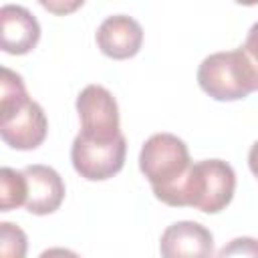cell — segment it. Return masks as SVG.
Wrapping results in <instances>:
<instances>
[{
  "instance_id": "obj_1",
  "label": "cell",
  "mask_w": 258,
  "mask_h": 258,
  "mask_svg": "<svg viewBox=\"0 0 258 258\" xmlns=\"http://www.w3.org/2000/svg\"><path fill=\"white\" fill-rule=\"evenodd\" d=\"M48 121L42 107L26 93L18 73L2 67L0 77V137L18 151H30L44 143Z\"/></svg>"
},
{
  "instance_id": "obj_2",
  "label": "cell",
  "mask_w": 258,
  "mask_h": 258,
  "mask_svg": "<svg viewBox=\"0 0 258 258\" xmlns=\"http://www.w3.org/2000/svg\"><path fill=\"white\" fill-rule=\"evenodd\" d=\"M236 173L222 159H202L189 165L183 179L161 200L173 208H196L204 214L222 212L234 198Z\"/></svg>"
},
{
  "instance_id": "obj_3",
  "label": "cell",
  "mask_w": 258,
  "mask_h": 258,
  "mask_svg": "<svg viewBox=\"0 0 258 258\" xmlns=\"http://www.w3.org/2000/svg\"><path fill=\"white\" fill-rule=\"evenodd\" d=\"M198 85L216 101H240L258 91L256 75L242 48L206 56L198 67Z\"/></svg>"
},
{
  "instance_id": "obj_4",
  "label": "cell",
  "mask_w": 258,
  "mask_h": 258,
  "mask_svg": "<svg viewBox=\"0 0 258 258\" xmlns=\"http://www.w3.org/2000/svg\"><path fill=\"white\" fill-rule=\"evenodd\" d=\"M189 165L187 145L173 133L151 135L139 151V169L159 202L183 179Z\"/></svg>"
},
{
  "instance_id": "obj_5",
  "label": "cell",
  "mask_w": 258,
  "mask_h": 258,
  "mask_svg": "<svg viewBox=\"0 0 258 258\" xmlns=\"http://www.w3.org/2000/svg\"><path fill=\"white\" fill-rule=\"evenodd\" d=\"M127 141L121 133L115 139H87L81 133L71 145V161L75 171L87 181H105L117 175L125 165Z\"/></svg>"
},
{
  "instance_id": "obj_6",
  "label": "cell",
  "mask_w": 258,
  "mask_h": 258,
  "mask_svg": "<svg viewBox=\"0 0 258 258\" xmlns=\"http://www.w3.org/2000/svg\"><path fill=\"white\" fill-rule=\"evenodd\" d=\"M81 135L87 139H115L121 135L119 107L113 93L101 85H87L77 97Z\"/></svg>"
},
{
  "instance_id": "obj_7",
  "label": "cell",
  "mask_w": 258,
  "mask_h": 258,
  "mask_svg": "<svg viewBox=\"0 0 258 258\" xmlns=\"http://www.w3.org/2000/svg\"><path fill=\"white\" fill-rule=\"evenodd\" d=\"M95 38L99 50L105 56L113 60H127L141 50L143 28L135 18L127 14H115L101 22Z\"/></svg>"
},
{
  "instance_id": "obj_8",
  "label": "cell",
  "mask_w": 258,
  "mask_h": 258,
  "mask_svg": "<svg viewBox=\"0 0 258 258\" xmlns=\"http://www.w3.org/2000/svg\"><path fill=\"white\" fill-rule=\"evenodd\" d=\"M40 40V24L30 10L18 4L0 8V46L6 54H28Z\"/></svg>"
},
{
  "instance_id": "obj_9",
  "label": "cell",
  "mask_w": 258,
  "mask_h": 258,
  "mask_svg": "<svg viewBox=\"0 0 258 258\" xmlns=\"http://www.w3.org/2000/svg\"><path fill=\"white\" fill-rule=\"evenodd\" d=\"M26 212L34 216H46L60 208L64 200V181L56 169L42 163L26 165Z\"/></svg>"
},
{
  "instance_id": "obj_10",
  "label": "cell",
  "mask_w": 258,
  "mask_h": 258,
  "mask_svg": "<svg viewBox=\"0 0 258 258\" xmlns=\"http://www.w3.org/2000/svg\"><path fill=\"white\" fill-rule=\"evenodd\" d=\"M159 252L165 258L181 256H212L214 254V236L200 222L181 220L167 226L159 238Z\"/></svg>"
},
{
  "instance_id": "obj_11",
  "label": "cell",
  "mask_w": 258,
  "mask_h": 258,
  "mask_svg": "<svg viewBox=\"0 0 258 258\" xmlns=\"http://www.w3.org/2000/svg\"><path fill=\"white\" fill-rule=\"evenodd\" d=\"M26 204V175L12 167L0 169V212H10Z\"/></svg>"
},
{
  "instance_id": "obj_12",
  "label": "cell",
  "mask_w": 258,
  "mask_h": 258,
  "mask_svg": "<svg viewBox=\"0 0 258 258\" xmlns=\"http://www.w3.org/2000/svg\"><path fill=\"white\" fill-rule=\"evenodd\" d=\"M0 254L6 258L26 256V234L12 222L0 224Z\"/></svg>"
},
{
  "instance_id": "obj_13",
  "label": "cell",
  "mask_w": 258,
  "mask_h": 258,
  "mask_svg": "<svg viewBox=\"0 0 258 258\" xmlns=\"http://www.w3.org/2000/svg\"><path fill=\"white\" fill-rule=\"evenodd\" d=\"M220 256H258V240L254 238H234L228 246H224L220 252Z\"/></svg>"
},
{
  "instance_id": "obj_14",
  "label": "cell",
  "mask_w": 258,
  "mask_h": 258,
  "mask_svg": "<svg viewBox=\"0 0 258 258\" xmlns=\"http://www.w3.org/2000/svg\"><path fill=\"white\" fill-rule=\"evenodd\" d=\"M240 48L244 50V54H246V58H248L254 75H256V83H258V22H254L250 26L248 36H246V40Z\"/></svg>"
},
{
  "instance_id": "obj_15",
  "label": "cell",
  "mask_w": 258,
  "mask_h": 258,
  "mask_svg": "<svg viewBox=\"0 0 258 258\" xmlns=\"http://www.w3.org/2000/svg\"><path fill=\"white\" fill-rule=\"evenodd\" d=\"M46 12L54 14V16H67V14H73L77 12L85 0H36Z\"/></svg>"
},
{
  "instance_id": "obj_16",
  "label": "cell",
  "mask_w": 258,
  "mask_h": 258,
  "mask_svg": "<svg viewBox=\"0 0 258 258\" xmlns=\"http://www.w3.org/2000/svg\"><path fill=\"white\" fill-rule=\"evenodd\" d=\"M248 167H250L252 175L258 179V141H254V145L248 151Z\"/></svg>"
},
{
  "instance_id": "obj_17",
  "label": "cell",
  "mask_w": 258,
  "mask_h": 258,
  "mask_svg": "<svg viewBox=\"0 0 258 258\" xmlns=\"http://www.w3.org/2000/svg\"><path fill=\"white\" fill-rule=\"evenodd\" d=\"M234 2H238L242 6H256L258 4V0H234Z\"/></svg>"
}]
</instances>
